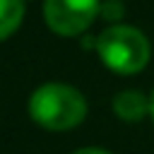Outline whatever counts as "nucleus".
<instances>
[{
    "label": "nucleus",
    "mask_w": 154,
    "mask_h": 154,
    "mask_svg": "<svg viewBox=\"0 0 154 154\" xmlns=\"http://www.w3.org/2000/svg\"><path fill=\"white\" fill-rule=\"evenodd\" d=\"M31 118L48 130H70L79 125L87 116L84 96L67 84H43L29 99Z\"/></svg>",
    "instance_id": "obj_1"
},
{
    "label": "nucleus",
    "mask_w": 154,
    "mask_h": 154,
    "mask_svg": "<svg viewBox=\"0 0 154 154\" xmlns=\"http://www.w3.org/2000/svg\"><path fill=\"white\" fill-rule=\"evenodd\" d=\"M96 51L101 60L120 75L140 72L149 60V41L140 29L125 24H116L101 31L96 38Z\"/></svg>",
    "instance_id": "obj_2"
},
{
    "label": "nucleus",
    "mask_w": 154,
    "mask_h": 154,
    "mask_svg": "<svg viewBox=\"0 0 154 154\" xmlns=\"http://www.w3.org/2000/svg\"><path fill=\"white\" fill-rule=\"evenodd\" d=\"M99 12H101L99 0H46L43 2V14L48 26L63 36H75L84 31Z\"/></svg>",
    "instance_id": "obj_3"
},
{
    "label": "nucleus",
    "mask_w": 154,
    "mask_h": 154,
    "mask_svg": "<svg viewBox=\"0 0 154 154\" xmlns=\"http://www.w3.org/2000/svg\"><path fill=\"white\" fill-rule=\"evenodd\" d=\"M113 111L118 118L123 120H140L142 116L149 113V99L142 94V91H135V89H128V91H120L113 101Z\"/></svg>",
    "instance_id": "obj_4"
},
{
    "label": "nucleus",
    "mask_w": 154,
    "mask_h": 154,
    "mask_svg": "<svg viewBox=\"0 0 154 154\" xmlns=\"http://www.w3.org/2000/svg\"><path fill=\"white\" fill-rule=\"evenodd\" d=\"M24 0H0V36L10 38V34L22 24Z\"/></svg>",
    "instance_id": "obj_5"
},
{
    "label": "nucleus",
    "mask_w": 154,
    "mask_h": 154,
    "mask_svg": "<svg viewBox=\"0 0 154 154\" xmlns=\"http://www.w3.org/2000/svg\"><path fill=\"white\" fill-rule=\"evenodd\" d=\"M123 5L120 2H116V0H108V2H103L101 5V17L103 19H108V22H113V19H120L123 17Z\"/></svg>",
    "instance_id": "obj_6"
},
{
    "label": "nucleus",
    "mask_w": 154,
    "mask_h": 154,
    "mask_svg": "<svg viewBox=\"0 0 154 154\" xmlns=\"http://www.w3.org/2000/svg\"><path fill=\"white\" fill-rule=\"evenodd\" d=\"M72 154H108L106 149H99V147H84V149H77Z\"/></svg>",
    "instance_id": "obj_7"
},
{
    "label": "nucleus",
    "mask_w": 154,
    "mask_h": 154,
    "mask_svg": "<svg viewBox=\"0 0 154 154\" xmlns=\"http://www.w3.org/2000/svg\"><path fill=\"white\" fill-rule=\"evenodd\" d=\"M149 116H152V120H154V94L149 96Z\"/></svg>",
    "instance_id": "obj_8"
}]
</instances>
